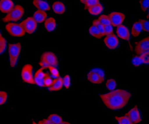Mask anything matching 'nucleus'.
<instances>
[{
  "instance_id": "obj_26",
  "label": "nucleus",
  "mask_w": 149,
  "mask_h": 124,
  "mask_svg": "<svg viewBox=\"0 0 149 124\" xmlns=\"http://www.w3.org/2000/svg\"><path fill=\"white\" fill-rule=\"evenodd\" d=\"M106 85L107 88L109 90L112 91L115 90V88L116 87V85H117V83L115 79H110L107 81Z\"/></svg>"
},
{
  "instance_id": "obj_21",
  "label": "nucleus",
  "mask_w": 149,
  "mask_h": 124,
  "mask_svg": "<svg viewBox=\"0 0 149 124\" xmlns=\"http://www.w3.org/2000/svg\"><path fill=\"white\" fill-rule=\"evenodd\" d=\"M141 31H142V29H141V24L139 20L135 22L132 27V30H131L132 35L135 37H138L140 35Z\"/></svg>"
},
{
  "instance_id": "obj_18",
  "label": "nucleus",
  "mask_w": 149,
  "mask_h": 124,
  "mask_svg": "<svg viewBox=\"0 0 149 124\" xmlns=\"http://www.w3.org/2000/svg\"><path fill=\"white\" fill-rule=\"evenodd\" d=\"M53 9L55 13L62 15L65 13L66 7L65 4L60 1H56L53 4Z\"/></svg>"
},
{
  "instance_id": "obj_38",
  "label": "nucleus",
  "mask_w": 149,
  "mask_h": 124,
  "mask_svg": "<svg viewBox=\"0 0 149 124\" xmlns=\"http://www.w3.org/2000/svg\"><path fill=\"white\" fill-rule=\"evenodd\" d=\"M104 33L105 35H109L113 33V29L111 24H109V25L104 26Z\"/></svg>"
},
{
  "instance_id": "obj_40",
  "label": "nucleus",
  "mask_w": 149,
  "mask_h": 124,
  "mask_svg": "<svg viewBox=\"0 0 149 124\" xmlns=\"http://www.w3.org/2000/svg\"><path fill=\"white\" fill-rule=\"evenodd\" d=\"M140 56L142 59L143 63L147 64L149 63V52L144 53V54L140 55Z\"/></svg>"
},
{
  "instance_id": "obj_4",
  "label": "nucleus",
  "mask_w": 149,
  "mask_h": 124,
  "mask_svg": "<svg viewBox=\"0 0 149 124\" xmlns=\"http://www.w3.org/2000/svg\"><path fill=\"white\" fill-rule=\"evenodd\" d=\"M24 13V8L21 5H16L9 12L7 16L3 19V21L4 22H17L23 17Z\"/></svg>"
},
{
  "instance_id": "obj_43",
  "label": "nucleus",
  "mask_w": 149,
  "mask_h": 124,
  "mask_svg": "<svg viewBox=\"0 0 149 124\" xmlns=\"http://www.w3.org/2000/svg\"><path fill=\"white\" fill-rule=\"evenodd\" d=\"M60 124H71V123L67 121H62Z\"/></svg>"
},
{
  "instance_id": "obj_42",
  "label": "nucleus",
  "mask_w": 149,
  "mask_h": 124,
  "mask_svg": "<svg viewBox=\"0 0 149 124\" xmlns=\"http://www.w3.org/2000/svg\"><path fill=\"white\" fill-rule=\"evenodd\" d=\"M42 121H43V122H44V124H53L51 122H49L47 119H42Z\"/></svg>"
},
{
  "instance_id": "obj_16",
  "label": "nucleus",
  "mask_w": 149,
  "mask_h": 124,
  "mask_svg": "<svg viewBox=\"0 0 149 124\" xmlns=\"http://www.w3.org/2000/svg\"><path fill=\"white\" fill-rule=\"evenodd\" d=\"M47 14L45 11L38 10L35 12L33 18L37 23H42L47 19Z\"/></svg>"
},
{
  "instance_id": "obj_39",
  "label": "nucleus",
  "mask_w": 149,
  "mask_h": 124,
  "mask_svg": "<svg viewBox=\"0 0 149 124\" xmlns=\"http://www.w3.org/2000/svg\"><path fill=\"white\" fill-rule=\"evenodd\" d=\"M34 84L40 86H42V87H45L44 79H40L34 77Z\"/></svg>"
},
{
  "instance_id": "obj_1",
  "label": "nucleus",
  "mask_w": 149,
  "mask_h": 124,
  "mask_svg": "<svg viewBox=\"0 0 149 124\" xmlns=\"http://www.w3.org/2000/svg\"><path fill=\"white\" fill-rule=\"evenodd\" d=\"M131 95V93L127 90L118 89L101 94L100 98L108 109L116 110L125 107L128 103Z\"/></svg>"
},
{
  "instance_id": "obj_2",
  "label": "nucleus",
  "mask_w": 149,
  "mask_h": 124,
  "mask_svg": "<svg viewBox=\"0 0 149 124\" xmlns=\"http://www.w3.org/2000/svg\"><path fill=\"white\" fill-rule=\"evenodd\" d=\"M58 61L57 56L52 52H45L41 57L40 65L44 69L49 66L56 67L58 65Z\"/></svg>"
},
{
  "instance_id": "obj_31",
  "label": "nucleus",
  "mask_w": 149,
  "mask_h": 124,
  "mask_svg": "<svg viewBox=\"0 0 149 124\" xmlns=\"http://www.w3.org/2000/svg\"><path fill=\"white\" fill-rule=\"evenodd\" d=\"M44 85H45V87H50L51 85L53 84V79L52 78V77L49 76V73H47L46 76L44 78Z\"/></svg>"
},
{
  "instance_id": "obj_3",
  "label": "nucleus",
  "mask_w": 149,
  "mask_h": 124,
  "mask_svg": "<svg viewBox=\"0 0 149 124\" xmlns=\"http://www.w3.org/2000/svg\"><path fill=\"white\" fill-rule=\"evenodd\" d=\"M22 49V44L20 42L10 44L8 45V54L10 57V65L11 68H15Z\"/></svg>"
},
{
  "instance_id": "obj_37",
  "label": "nucleus",
  "mask_w": 149,
  "mask_h": 124,
  "mask_svg": "<svg viewBox=\"0 0 149 124\" xmlns=\"http://www.w3.org/2000/svg\"><path fill=\"white\" fill-rule=\"evenodd\" d=\"M140 6L143 11H146L149 7V1L148 0H142L140 1Z\"/></svg>"
},
{
  "instance_id": "obj_19",
  "label": "nucleus",
  "mask_w": 149,
  "mask_h": 124,
  "mask_svg": "<svg viewBox=\"0 0 149 124\" xmlns=\"http://www.w3.org/2000/svg\"><path fill=\"white\" fill-rule=\"evenodd\" d=\"M44 26L45 29L48 32H52L54 31L56 27V21L55 19L52 17L47 19L45 21Z\"/></svg>"
},
{
  "instance_id": "obj_23",
  "label": "nucleus",
  "mask_w": 149,
  "mask_h": 124,
  "mask_svg": "<svg viewBox=\"0 0 149 124\" xmlns=\"http://www.w3.org/2000/svg\"><path fill=\"white\" fill-rule=\"evenodd\" d=\"M89 32L92 36H93L96 38L100 39L103 37V36L102 35L100 32H99L98 29L94 25H93V24L92 26H90V28L89 29Z\"/></svg>"
},
{
  "instance_id": "obj_30",
  "label": "nucleus",
  "mask_w": 149,
  "mask_h": 124,
  "mask_svg": "<svg viewBox=\"0 0 149 124\" xmlns=\"http://www.w3.org/2000/svg\"><path fill=\"white\" fill-rule=\"evenodd\" d=\"M132 63L135 66H140L143 63L142 59L140 56H135L132 59Z\"/></svg>"
},
{
  "instance_id": "obj_36",
  "label": "nucleus",
  "mask_w": 149,
  "mask_h": 124,
  "mask_svg": "<svg viewBox=\"0 0 149 124\" xmlns=\"http://www.w3.org/2000/svg\"><path fill=\"white\" fill-rule=\"evenodd\" d=\"M48 69L49 70V72H50L52 75L57 78L58 77H60V73H59V72L58 70H57V69L56 68V67H53V66H49L48 68Z\"/></svg>"
},
{
  "instance_id": "obj_27",
  "label": "nucleus",
  "mask_w": 149,
  "mask_h": 124,
  "mask_svg": "<svg viewBox=\"0 0 149 124\" xmlns=\"http://www.w3.org/2000/svg\"><path fill=\"white\" fill-rule=\"evenodd\" d=\"M97 20H98L99 22L102 23L104 26H106V25H109V24H111L108 15H102L98 17V19Z\"/></svg>"
},
{
  "instance_id": "obj_33",
  "label": "nucleus",
  "mask_w": 149,
  "mask_h": 124,
  "mask_svg": "<svg viewBox=\"0 0 149 124\" xmlns=\"http://www.w3.org/2000/svg\"><path fill=\"white\" fill-rule=\"evenodd\" d=\"M44 69V68H41V69L37 70L35 74L34 77L40 78V79H44L45 78V77L46 76V74H47V73L44 72V71H43Z\"/></svg>"
},
{
  "instance_id": "obj_14",
  "label": "nucleus",
  "mask_w": 149,
  "mask_h": 124,
  "mask_svg": "<svg viewBox=\"0 0 149 124\" xmlns=\"http://www.w3.org/2000/svg\"><path fill=\"white\" fill-rule=\"evenodd\" d=\"M87 79L90 82L94 84H100L104 81V78H102L97 73L92 71H90L88 73Z\"/></svg>"
},
{
  "instance_id": "obj_11",
  "label": "nucleus",
  "mask_w": 149,
  "mask_h": 124,
  "mask_svg": "<svg viewBox=\"0 0 149 124\" xmlns=\"http://www.w3.org/2000/svg\"><path fill=\"white\" fill-rule=\"evenodd\" d=\"M104 42L107 47L111 49L116 48L119 44L118 38L114 33L107 35L104 39Z\"/></svg>"
},
{
  "instance_id": "obj_17",
  "label": "nucleus",
  "mask_w": 149,
  "mask_h": 124,
  "mask_svg": "<svg viewBox=\"0 0 149 124\" xmlns=\"http://www.w3.org/2000/svg\"><path fill=\"white\" fill-rule=\"evenodd\" d=\"M33 4L39 10L45 11L50 10L51 9V7L48 4V3L44 1H41V0H34V1H33Z\"/></svg>"
},
{
  "instance_id": "obj_12",
  "label": "nucleus",
  "mask_w": 149,
  "mask_h": 124,
  "mask_svg": "<svg viewBox=\"0 0 149 124\" xmlns=\"http://www.w3.org/2000/svg\"><path fill=\"white\" fill-rule=\"evenodd\" d=\"M116 33L119 38L122 40L128 41L130 38V33L128 29L122 24L117 27Z\"/></svg>"
},
{
  "instance_id": "obj_35",
  "label": "nucleus",
  "mask_w": 149,
  "mask_h": 124,
  "mask_svg": "<svg viewBox=\"0 0 149 124\" xmlns=\"http://www.w3.org/2000/svg\"><path fill=\"white\" fill-rule=\"evenodd\" d=\"M63 79V86H65L66 89H69L70 85V77L69 75H66Z\"/></svg>"
},
{
  "instance_id": "obj_41",
  "label": "nucleus",
  "mask_w": 149,
  "mask_h": 124,
  "mask_svg": "<svg viewBox=\"0 0 149 124\" xmlns=\"http://www.w3.org/2000/svg\"><path fill=\"white\" fill-rule=\"evenodd\" d=\"M91 71L97 73V74H98L99 75L101 76L102 78H104V73L103 70H102V69H100V68H94V69H92Z\"/></svg>"
},
{
  "instance_id": "obj_24",
  "label": "nucleus",
  "mask_w": 149,
  "mask_h": 124,
  "mask_svg": "<svg viewBox=\"0 0 149 124\" xmlns=\"http://www.w3.org/2000/svg\"><path fill=\"white\" fill-rule=\"evenodd\" d=\"M116 120L119 124H134L130 118L125 115L124 116H115Z\"/></svg>"
},
{
  "instance_id": "obj_44",
  "label": "nucleus",
  "mask_w": 149,
  "mask_h": 124,
  "mask_svg": "<svg viewBox=\"0 0 149 124\" xmlns=\"http://www.w3.org/2000/svg\"><path fill=\"white\" fill-rule=\"evenodd\" d=\"M38 123H39L40 124H44V122H43V121H42H42H40Z\"/></svg>"
},
{
  "instance_id": "obj_6",
  "label": "nucleus",
  "mask_w": 149,
  "mask_h": 124,
  "mask_svg": "<svg viewBox=\"0 0 149 124\" xmlns=\"http://www.w3.org/2000/svg\"><path fill=\"white\" fill-rule=\"evenodd\" d=\"M21 77L23 82L30 84H34L33 66L32 65L26 64L23 66L21 71Z\"/></svg>"
},
{
  "instance_id": "obj_15",
  "label": "nucleus",
  "mask_w": 149,
  "mask_h": 124,
  "mask_svg": "<svg viewBox=\"0 0 149 124\" xmlns=\"http://www.w3.org/2000/svg\"><path fill=\"white\" fill-rule=\"evenodd\" d=\"M63 86V79L61 77H58L53 79V82L50 87H49V91H57L62 89Z\"/></svg>"
},
{
  "instance_id": "obj_9",
  "label": "nucleus",
  "mask_w": 149,
  "mask_h": 124,
  "mask_svg": "<svg viewBox=\"0 0 149 124\" xmlns=\"http://www.w3.org/2000/svg\"><path fill=\"white\" fill-rule=\"evenodd\" d=\"M20 24L25 31V32L29 34L33 33L37 28V23L32 17H28L24 20L22 21Z\"/></svg>"
},
{
  "instance_id": "obj_28",
  "label": "nucleus",
  "mask_w": 149,
  "mask_h": 124,
  "mask_svg": "<svg viewBox=\"0 0 149 124\" xmlns=\"http://www.w3.org/2000/svg\"><path fill=\"white\" fill-rule=\"evenodd\" d=\"M81 2L84 4L85 7L86 9H88L94 6V5L100 3V1H99L98 0H85V1H82V0H81Z\"/></svg>"
},
{
  "instance_id": "obj_34",
  "label": "nucleus",
  "mask_w": 149,
  "mask_h": 124,
  "mask_svg": "<svg viewBox=\"0 0 149 124\" xmlns=\"http://www.w3.org/2000/svg\"><path fill=\"white\" fill-rule=\"evenodd\" d=\"M7 99V93L3 91H0V106L4 104Z\"/></svg>"
},
{
  "instance_id": "obj_5",
  "label": "nucleus",
  "mask_w": 149,
  "mask_h": 124,
  "mask_svg": "<svg viewBox=\"0 0 149 124\" xmlns=\"http://www.w3.org/2000/svg\"><path fill=\"white\" fill-rule=\"evenodd\" d=\"M6 28L10 35L15 37L23 36L26 33L20 23H9L6 24Z\"/></svg>"
},
{
  "instance_id": "obj_20",
  "label": "nucleus",
  "mask_w": 149,
  "mask_h": 124,
  "mask_svg": "<svg viewBox=\"0 0 149 124\" xmlns=\"http://www.w3.org/2000/svg\"><path fill=\"white\" fill-rule=\"evenodd\" d=\"M88 10L91 15L96 16V15H100L102 13L103 10V7L100 4V3H99L94 5V6L88 8Z\"/></svg>"
},
{
  "instance_id": "obj_7",
  "label": "nucleus",
  "mask_w": 149,
  "mask_h": 124,
  "mask_svg": "<svg viewBox=\"0 0 149 124\" xmlns=\"http://www.w3.org/2000/svg\"><path fill=\"white\" fill-rule=\"evenodd\" d=\"M110 22L112 26L118 27L122 24L124 20L125 19V15L124 13L119 11L111 12L108 15Z\"/></svg>"
},
{
  "instance_id": "obj_8",
  "label": "nucleus",
  "mask_w": 149,
  "mask_h": 124,
  "mask_svg": "<svg viewBox=\"0 0 149 124\" xmlns=\"http://www.w3.org/2000/svg\"><path fill=\"white\" fill-rule=\"evenodd\" d=\"M135 52L138 56L149 52V37H146L144 39L136 42L135 48Z\"/></svg>"
},
{
  "instance_id": "obj_10",
  "label": "nucleus",
  "mask_w": 149,
  "mask_h": 124,
  "mask_svg": "<svg viewBox=\"0 0 149 124\" xmlns=\"http://www.w3.org/2000/svg\"><path fill=\"white\" fill-rule=\"evenodd\" d=\"M125 115L130 118L134 124L139 123L142 121L140 112L137 106H135L132 108L128 113L125 114Z\"/></svg>"
},
{
  "instance_id": "obj_32",
  "label": "nucleus",
  "mask_w": 149,
  "mask_h": 124,
  "mask_svg": "<svg viewBox=\"0 0 149 124\" xmlns=\"http://www.w3.org/2000/svg\"><path fill=\"white\" fill-rule=\"evenodd\" d=\"M6 47V40L1 35L0 36V54H2Z\"/></svg>"
},
{
  "instance_id": "obj_25",
  "label": "nucleus",
  "mask_w": 149,
  "mask_h": 124,
  "mask_svg": "<svg viewBox=\"0 0 149 124\" xmlns=\"http://www.w3.org/2000/svg\"><path fill=\"white\" fill-rule=\"evenodd\" d=\"M93 24L94 25L99 31V32H100L102 35L103 36H105V33H104V26L103 25L102 23L98 22L97 19H95L93 22Z\"/></svg>"
},
{
  "instance_id": "obj_13",
  "label": "nucleus",
  "mask_w": 149,
  "mask_h": 124,
  "mask_svg": "<svg viewBox=\"0 0 149 124\" xmlns=\"http://www.w3.org/2000/svg\"><path fill=\"white\" fill-rule=\"evenodd\" d=\"M14 6V3L11 0H1L0 1V11L3 13H8Z\"/></svg>"
},
{
  "instance_id": "obj_22",
  "label": "nucleus",
  "mask_w": 149,
  "mask_h": 124,
  "mask_svg": "<svg viewBox=\"0 0 149 124\" xmlns=\"http://www.w3.org/2000/svg\"><path fill=\"white\" fill-rule=\"evenodd\" d=\"M47 119L53 124H60L62 121H63L62 118L56 114H50Z\"/></svg>"
},
{
  "instance_id": "obj_46",
  "label": "nucleus",
  "mask_w": 149,
  "mask_h": 124,
  "mask_svg": "<svg viewBox=\"0 0 149 124\" xmlns=\"http://www.w3.org/2000/svg\"><path fill=\"white\" fill-rule=\"evenodd\" d=\"M2 35H1V32H0V36H1Z\"/></svg>"
},
{
  "instance_id": "obj_45",
  "label": "nucleus",
  "mask_w": 149,
  "mask_h": 124,
  "mask_svg": "<svg viewBox=\"0 0 149 124\" xmlns=\"http://www.w3.org/2000/svg\"><path fill=\"white\" fill-rule=\"evenodd\" d=\"M32 124H40L39 123H36V122H32Z\"/></svg>"
},
{
  "instance_id": "obj_29",
  "label": "nucleus",
  "mask_w": 149,
  "mask_h": 124,
  "mask_svg": "<svg viewBox=\"0 0 149 124\" xmlns=\"http://www.w3.org/2000/svg\"><path fill=\"white\" fill-rule=\"evenodd\" d=\"M139 21L140 22V23L141 24L142 31H143L144 32H149V22H148V20L140 19L139 20Z\"/></svg>"
}]
</instances>
